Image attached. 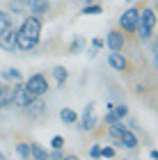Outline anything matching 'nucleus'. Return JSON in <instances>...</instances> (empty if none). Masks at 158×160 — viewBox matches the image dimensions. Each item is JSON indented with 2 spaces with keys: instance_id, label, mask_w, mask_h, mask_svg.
<instances>
[{
  "instance_id": "f257e3e1",
  "label": "nucleus",
  "mask_w": 158,
  "mask_h": 160,
  "mask_svg": "<svg viewBox=\"0 0 158 160\" xmlns=\"http://www.w3.org/2000/svg\"><path fill=\"white\" fill-rule=\"evenodd\" d=\"M110 135L121 144V147H126V149H135V147H138V137H135L128 128H124L119 121L110 123Z\"/></svg>"
},
{
  "instance_id": "f03ea898",
  "label": "nucleus",
  "mask_w": 158,
  "mask_h": 160,
  "mask_svg": "<svg viewBox=\"0 0 158 160\" xmlns=\"http://www.w3.org/2000/svg\"><path fill=\"white\" fill-rule=\"evenodd\" d=\"M34 98H37V96H34V94L28 89L25 85H16V87L12 89V103L18 105V108H25L28 103H32Z\"/></svg>"
},
{
  "instance_id": "7ed1b4c3",
  "label": "nucleus",
  "mask_w": 158,
  "mask_h": 160,
  "mask_svg": "<svg viewBox=\"0 0 158 160\" xmlns=\"http://www.w3.org/2000/svg\"><path fill=\"white\" fill-rule=\"evenodd\" d=\"M138 21H140V9L131 7V9H126V12L119 16V25L124 28L126 32H133L135 28H138Z\"/></svg>"
},
{
  "instance_id": "20e7f679",
  "label": "nucleus",
  "mask_w": 158,
  "mask_h": 160,
  "mask_svg": "<svg viewBox=\"0 0 158 160\" xmlns=\"http://www.w3.org/2000/svg\"><path fill=\"white\" fill-rule=\"evenodd\" d=\"M21 32L25 34V37H30V39H34V41H39V34H41V21L34 16H28L25 18V23H23V28H21Z\"/></svg>"
},
{
  "instance_id": "39448f33",
  "label": "nucleus",
  "mask_w": 158,
  "mask_h": 160,
  "mask_svg": "<svg viewBox=\"0 0 158 160\" xmlns=\"http://www.w3.org/2000/svg\"><path fill=\"white\" fill-rule=\"evenodd\" d=\"M25 87H28V89H30L37 98H39V96H44V94L48 92V82H46V78H44V76H39V73H37V76H32L30 80H28V85H25Z\"/></svg>"
},
{
  "instance_id": "423d86ee",
  "label": "nucleus",
  "mask_w": 158,
  "mask_h": 160,
  "mask_svg": "<svg viewBox=\"0 0 158 160\" xmlns=\"http://www.w3.org/2000/svg\"><path fill=\"white\" fill-rule=\"evenodd\" d=\"M16 34H18V30H14L12 25L7 28V30H3V32H0V48L14 50V48H16Z\"/></svg>"
},
{
  "instance_id": "0eeeda50",
  "label": "nucleus",
  "mask_w": 158,
  "mask_h": 160,
  "mask_svg": "<svg viewBox=\"0 0 158 160\" xmlns=\"http://www.w3.org/2000/svg\"><path fill=\"white\" fill-rule=\"evenodd\" d=\"M96 126V117H94V103H89L85 108V114H83V130H92Z\"/></svg>"
},
{
  "instance_id": "6e6552de",
  "label": "nucleus",
  "mask_w": 158,
  "mask_h": 160,
  "mask_svg": "<svg viewBox=\"0 0 158 160\" xmlns=\"http://www.w3.org/2000/svg\"><path fill=\"white\" fill-rule=\"evenodd\" d=\"M108 62H110V67L112 69H117V71H124L128 64H126V57L119 53V50H112L110 55H108Z\"/></svg>"
},
{
  "instance_id": "1a4fd4ad",
  "label": "nucleus",
  "mask_w": 158,
  "mask_h": 160,
  "mask_svg": "<svg viewBox=\"0 0 158 160\" xmlns=\"http://www.w3.org/2000/svg\"><path fill=\"white\" fill-rule=\"evenodd\" d=\"M34 46H37V41L30 39V37H25V34L18 30V34H16V48H21V50H32Z\"/></svg>"
},
{
  "instance_id": "9d476101",
  "label": "nucleus",
  "mask_w": 158,
  "mask_h": 160,
  "mask_svg": "<svg viewBox=\"0 0 158 160\" xmlns=\"http://www.w3.org/2000/svg\"><path fill=\"white\" fill-rule=\"evenodd\" d=\"M108 46H110L112 50H121L124 48V34H119V32H108Z\"/></svg>"
},
{
  "instance_id": "9b49d317",
  "label": "nucleus",
  "mask_w": 158,
  "mask_h": 160,
  "mask_svg": "<svg viewBox=\"0 0 158 160\" xmlns=\"http://www.w3.org/2000/svg\"><path fill=\"white\" fill-rule=\"evenodd\" d=\"M138 23L147 25L149 30H154V25H156V14H154V9H145V12H140V21H138Z\"/></svg>"
},
{
  "instance_id": "f8f14e48",
  "label": "nucleus",
  "mask_w": 158,
  "mask_h": 160,
  "mask_svg": "<svg viewBox=\"0 0 158 160\" xmlns=\"http://www.w3.org/2000/svg\"><path fill=\"white\" fill-rule=\"evenodd\" d=\"M5 105H12V87L0 85V108Z\"/></svg>"
},
{
  "instance_id": "ddd939ff",
  "label": "nucleus",
  "mask_w": 158,
  "mask_h": 160,
  "mask_svg": "<svg viewBox=\"0 0 158 160\" xmlns=\"http://www.w3.org/2000/svg\"><path fill=\"white\" fill-rule=\"evenodd\" d=\"M60 119H62L64 123H74V121L78 119V114H76L74 110H71V108H64V110L60 112Z\"/></svg>"
},
{
  "instance_id": "4468645a",
  "label": "nucleus",
  "mask_w": 158,
  "mask_h": 160,
  "mask_svg": "<svg viewBox=\"0 0 158 160\" xmlns=\"http://www.w3.org/2000/svg\"><path fill=\"white\" fill-rule=\"evenodd\" d=\"M30 151H32V158H39V160L51 158V153H48V151H44V149L39 147V144H30Z\"/></svg>"
},
{
  "instance_id": "2eb2a0df",
  "label": "nucleus",
  "mask_w": 158,
  "mask_h": 160,
  "mask_svg": "<svg viewBox=\"0 0 158 160\" xmlns=\"http://www.w3.org/2000/svg\"><path fill=\"white\" fill-rule=\"evenodd\" d=\"M3 78L5 80H14V82H21V71L18 69H5L3 71Z\"/></svg>"
},
{
  "instance_id": "dca6fc26",
  "label": "nucleus",
  "mask_w": 158,
  "mask_h": 160,
  "mask_svg": "<svg viewBox=\"0 0 158 160\" xmlns=\"http://www.w3.org/2000/svg\"><path fill=\"white\" fill-rule=\"evenodd\" d=\"M46 9H48V2H46V0H37V2L32 5V14H34V16L41 14V12H46Z\"/></svg>"
},
{
  "instance_id": "f3484780",
  "label": "nucleus",
  "mask_w": 158,
  "mask_h": 160,
  "mask_svg": "<svg viewBox=\"0 0 158 160\" xmlns=\"http://www.w3.org/2000/svg\"><path fill=\"white\" fill-rule=\"evenodd\" d=\"M53 76H55V80H57L60 85H64V80H67V69H64V67H57V69L53 71Z\"/></svg>"
},
{
  "instance_id": "a211bd4d",
  "label": "nucleus",
  "mask_w": 158,
  "mask_h": 160,
  "mask_svg": "<svg viewBox=\"0 0 158 160\" xmlns=\"http://www.w3.org/2000/svg\"><path fill=\"white\" fill-rule=\"evenodd\" d=\"M16 151H18V156H21V158H32L30 144H18V147H16Z\"/></svg>"
},
{
  "instance_id": "6ab92c4d",
  "label": "nucleus",
  "mask_w": 158,
  "mask_h": 160,
  "mask_svg": "<svg viewBox=\"0 0 158 160\" xmlns=\"http://www.w3.org/2000/svg\"><path fill=\"white\" fill-rule=\"evenodd\" d=\"M135 30H138V37H140V39H149V37H151V30H149L147 25H142V23H138Z\"/></svg>"
},
{
  "instance_id": "aec40b11",
  "label": "nucleus",
  "mask_w": 158,
  "mask_h": 160,
  "mask_svg": "<svg viewBox=\"0 0 158 160\" xmlns=\"http://www.w3.org/2000/svg\"><path fill=\"white\" fill-rule=\"evenodd\" d=\"M9 25H12V18L7 16V14H5L3 9H0V32H3V30H7Z\"/></svg>"
},
{
  "instance_id": "412c9836",
  "label": "nucleus",
  "mask_w": 158,
  "mask_h": 160,
  "mask_svg": "<svg viewBox=\"0 0 158 160\" xmlns=\"http://www.w3.org/2000/svg\"><path fill=\"white\" fill-rule=\"evenodd\" d=\"M110 108H112V112L117 114L119 119H121V117H126V114H128V108H126V105H110Z\"/></svg>"
},
{
  "instance_id": "4be33fe9",
  "label": "nucleus",
  "mask_w": 158,
  "mask_h": 160,
  "mask_svg": "<svg viewBox=\"0 0 158 160\" xmlns=\"http://www.w3.org/2000/svg\"><path fill=\"white\" fill-rule=\"evenodd\" d=\"M101 12H103V9H101L99 5H89V7H85V9H83L85 16H87V14H101Z\"/></svg>"
},
{
  "instance_id": "5701e85b",
  "label": "nucleus",
  "mask_w": 158,
  "mask_h": 160,
  "mask_svg": "<svg viewBox=\"0 0 158 160\" xmlns=\"http://www.w3.org/2000/svg\"><path fill=\"white\" fill-rule=\"evenodd\" d=\"M51 147H53V149H57V151H60V149L64 147V140H62V137H60V135H57V137H53V144H51Z\"/></svg>"
},
{
  "instance_id": "b1692460",
  "label": "nucleus",
  "mask_w": 158,
  "mask_h": 160,
  "mask_svg": "<svg viewBox=\"0 0 158 160\" xmlns=\"http://www.w3.org/2000/svg\"><path fill=\"white\" fill-rule=\"evenodd\" d=\"M101 158H112L115 156V149H110V147H105V149H101V153H99Z\"/></svg>"
},
{
  "instance_id": "393cba45",
  "label": "nucleus",
  "mask_w": 158,
  "mask_h": 160,
  "mask_svg": "<svg viewBox=\"0 0 158 160\" xmlns=\"http://www.w3.org/2000/svg\"><path fill=\"white\" fill-rule=\"evenodd\" d=\"M89 153H92V158H99V153H101V147H92Z\"/></svg>"
},
{
  "instance_id": "a878e982",
  "label": "nucleus",
  "mask_w": 158,
  "mask_h": 160,
  "mask_svg": "<svg viewBox=\"0 0 158 160\" xmlns=\"http://www.w3.org/2000/svg\"><path fill=\"white\" fill-rule=\"evenodd\" d=\"M103 46V39H94V48H101Z\"/></svg>"
},
{
  "instance_id": "bb28decb",
  "label": "nucleus",
  "mask_w": 158,
  "mask_h": 160,
  "mask_svg": "<svg viewBox=\"0 0 158 160\" xmlns=\"http://www.w3.org/2000/svg\"><path fill=\"white\" fill-rule=\"evenodd\" d=\"M23 2H25V5H28V7H32V5H34V2H37V0H23Z\"/></svg>"
},
{
  "instance_id": "cd10ccee",
  "label": "nucleus",
  "mask_w": 158,
  "mask_h": 160,
  "mask_svg": "<svg viewBox=\"0 0 158 160\" xmlns=\"http://www.w3.org/2000/svg\"><path fill=\"white\" fill-rule=\"evenodd\" d=\"M0 158H5V156H3V153H0Z\"/></svg>"
}]
</instances>
